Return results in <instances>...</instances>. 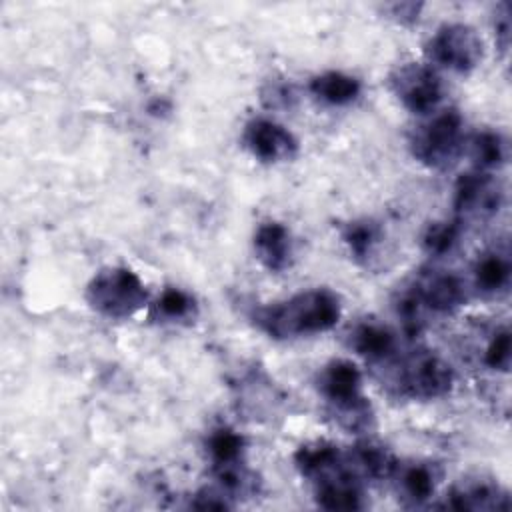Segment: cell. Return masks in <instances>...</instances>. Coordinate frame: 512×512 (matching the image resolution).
<instances>
[{"instance_id": "5bb4252c", "label": "cell", "mask_w": 512, "mask_h": 512, "mask_svg": "<svg viewBox=\"0 0 512 512\" xmlns=\"http://www.w3.org/2000/svg\"><path fill=\"white\" fill-rule=\"evenodd\" d=\"M350 348L374 364H384L398 354V340L386 324L366 320L352 328Z\"/></svg>"}, {"instance_id": "d6986e66", "label": "cell", "mask_w": 512, "mask_h": 512, "mask_svg": "<svg viewBox=\"0 0 512 512\" xmlns=\"http://www.w3.org/2000/svg\"><path fill=\"white\" fill-rule=\"evenodd\" d=\"M474 170L490 172L508 160V140L494 130H480L466 140Z\"/></svg>"}, {"instance_id": "ffe728a7", "label": "cell", "mask_w": 512, "mask_h": 512, "mask_svg": "<svg viewBox=\"0 0 512 512\" xmlns=\"http://www.w3.org/2000/svg\"><path fill=\"white\" fill-rule=\"evenodd\" d=\"M150 314L158 322H186L196 316V300L190 292L176 286H168L152 302Z\"/></svg>"}, {"instance_id": "d4e9b609", "label": "cell", "mask_w": 512, "mask_h": 512, "mask_svg": "<svg viewBox=\"0 0 512 512\" xmlns=\"http://www.w3.org/2000/svg\"><path fill=\"white\" fill-rule=\"evenodd\" d=\"M264 100L268 102V106H274V108H278V106H290V100H294V92H292V88L286 86V84H280V86L274 84V86H270V90L266 92Z\"/></svg>"}, {"instance_id": "ac0fdd59", "label": "cell", "mask_w": 512, "mask_h": 512, "mask_svg": "<svg viewBox=\"0 0 512 512\" xmlns=\"http://www.w3.org/2000/svg\"><path fill=\"white\" fill-rule=\"evenodd\" d=\"M310 92L330 106H346L360 96V82L350 74L330 70L310 80Z\"/></svg>"}, {"instance_id": "44dd1931", "label": "cell", "mask_w": 512, "mask_h": 512, "mask_svg": "<svg viewBox=\"0 0 512 512\" xmlns=\"http://www.w3.org/2000/svg\"><path fill=\"white\" fill-rule=\"evenodd\" d=\"M380 236V226L372 220H354L342 228V240L356 260H368Z\"/></svg>"}, {"instance_id": "6da1fadb", "label": "cell", "mask_w": 512, "mask_h": 512, "mask_svg": "<svg viewBox=\"0 0 512 512\" xmlns=\"http://www.w3.org/2000/svg\"><path fill=\"white\" fill-rule=\"evenodd\" d=\"M342 304L336 292L312 288L282 302L262 306L254 312L256 326L276 340L318 334L334 328L340 320Z\"/></svg>"}, {"instance_id": "9c48e42d", "label": "cell", "mask_w": 512, "mask_h": 512, "mask_svg": "<svg viewBox=\"0 0 512 512\" xmlns=\"http://www.w3.org/2000/svg\"><path fill=\"white\" fill-rule=\"evenodd\" d=\"M502 188L490 172L470 170L454 184V210L460 222L468 218H488L502 206Z\"/></svg>"}, {"instance_id": "4fadbf2b", "label": "cell", "mask_w": 512, "mask_h": 512, "mask_svg": "<svg viewBox=\"0 0 512 512\" xmlns=\"http://www.w3.org/2000/svg\"><path fill=\"white\" fill-rule=\"evenodd\" d=\"M254 250L260 264L270 272H282L292 262L290 230L280 222H262L254 232Z\"/></svg>"}, {"instance_id": "e0dca14e", "label": "cell", "mask_w": 512, "mask_h": 512, "mask_svg": "<svg viewBox=\"0 0 512 512\" xmlns=\"http://www.w3.org/2000/svg\"><path fill=\"white\" fill-rule=\"evenodd\" d=\"M244 450L246 442L242 434L230 426H216L206 438V452L214 472L244 464Z\"/></svg>"}, {"instance_id": "9a60e30c", "label": "cell", "mask_w": 512, "mask_h": 512, "mask_svg": "<svg viewBox=\"0 0 512 512\" xmlns=\"http://www.w3.org/2000/svg\"><path fill=\"white\" fill-rule=\"evenodd\" d=\"M510 258L504 250H488L478 256L472 268L474 288L484 296H498L506 292L510 284Z\"/></svg>"}, {"instance_id": "8fae6325", "label": "cell", "mask_w": 512, "mask_h": 512, "mask_svg": "<svg viewBox=\"0 0 512 512\" xmlns=\"http://www.w3.org/2000/svg\"><path fill=\"white\" fill-rule=\"evenodd\" d=\"M442 508L448 510H468V512H494L508 510V492L492 478L474 476L454 484L444 496Z\"/></svg>"}, {"instance_id": "cb8c5ba5", "label": "cell", "mask_w": 512, "mask_h": 512, "mask_svg": "<svg viewBox=\"0 0 512 512\" xmlns=\"http://www.w3.org/2000/svg\"><path fill=\"white\" fill-rule=\"evenodd\" d=\"M494 32H496L498 46L506 50L510 44V6L508 4H500V10L496 12Z\"/></svg>"}, {"instance_id": "603a6c76", "label": "cell", "mask_w": 512, "mask_h": 512, "mask_svg": "<svg viewBox=\"0 0 512 512\" xmlns=\"http://www.w3.org/2000/svg\"><path fill=\"white\" fill-rule=\"evenodd\" d=\"M512 342L508 328H500L492 334L486 350H484V364L498 372H508L510 356H512Z\"/></svg>"}, {"instance_id": "5b68a950", "label": "cell", "mask_w": 512, "mask_h": 512, "mask_svg": "<svg viewBox=\"0 0 512 512\" xmlns=\"http://www.w3.org/2000/svg\"><path fill=\"white\" fill-rule=\"evenodd\" d=\"M86 302L106 318H128L148 304V290L134 270L106 266L88 282Z\"/></svg>"}, {"instance_id": "7a4b0ae2", "label": "cell", "mask_w": 512, "mask_h": 512, "mask_svg": "<svg viewBox=\"0 0 512 512\" xmlns=\"http://www.w3.org/2000/svg\"><path fill=\"white\" fill-rule=\"evenodd\" d=\"M318 390L328 402L334 420L348 432H364L374 412L362 394V372L352 360H332L318 374Z\"/></svg>"}, {"instance_id": "277c9868", "label": "cell", "mask_w": 512, "mask_h": 512, "mask_svg": "<svg viewBox=\"0 0 512 512\" xmlns=\"http://www.w3.org/2000/svg\"><path fill=\"white\" fill-rule=\"evenodd\" d=\"M408 146L420 164L434 170L450 168L466 150L464 120L460 112L446 108L428 114V118L412 130Z\"/></svg>"}, {"instance_id": "30bf717a", "label": "cell", "mask_w": 512, "mask_h": 512, "mask_svg": "<svg viewBox=\"0 0 512 512\" xmlns=\"http://www.w3.org/2000/svg\"><path fill=\"white\" fill-rule=\"evenodd\" d=\"M242 140L254 158L268 164L292 160L298 152L296 136L270 118H252L244 126Z\"/></svg>"}, {"instance_id": "2e32d148", "label": "cell", "mask_w": 512, "mask_h": 512, "mask_svg": "<svg viewBox=\"0 0 512 512\" xmlns=\"http://www.w3.org/2000/svg\"><path fill=\"white\" fill-rule=\"evenodd\" d=\"M348 460L362 480H386L394 474L398 460L382 444L364 440L348 450Z\"/></svg>"}, {"instance_id": "3957f363", "label": "cell", "mask_w": 512, "mask_h": 512, "mask_svg": "<svg viewBox=\"0 0 512 512\" xmlns=\"http://www.w3.org/2000/svg\"><path fill=\"white\" fill-rule=\"evenodd\" d=\"M388 378L400 396L412 400L442 398L452 390L454 370L438 354L428 350H412L404 356H392L388 362Z\"/></svg>"}, {"instance_id": "52a82bcc", "label": "cell", "mask_w": 512, "mask_h": 512, "mask_svg": "<svg viewBox=\"0 0 512 512\" xmlns=\"http://www.w3.org/2000/svg\"><path fill=\"white\" fill-rule=\"evenodd\" d=\"M390 88L394 96L412 114H432L444 94L440 76L426 64L406 62L390 74Z\"/></svg>"}, {"instance_id": "8992f818", "label": "cell", "mask_w": 512, "mask_h": 512, "mask_svg": "<svg viewBox=\"0 0 512 512\" xmlns=\"http://www.w3.org/2000/svg\"><path fill=\"white\" fill-rule=\"evenodd\" d=\"M426 56L436 66L468 74L484 56V42L480 34L462 22L442 24L426 44Z\"/></svg>"}, {"instance_id": "484cf974", "label": "cell", "mask_w": 512, "mask_h": 512, "mask_svg": "<svg viewBox=\"0 0 512 512\" xmlns=\"http://www.w3.org/2000/svg\"><path fill=\"white\" fill-rule=\"evenodd\" d=\"M422 4H414V2H400V4H392V16L400 22V24H410L418 20Z\"/></svg>"}, {"instance_id": "7c38bea8", "label": "cell", "mask_w": 512, "mask_h": 512, "mask_svg": "<svg viewBox=\"0 0 512 512\" xmlns=\"http://www.w3.org/2000/svg\"><path fill=\"white\" fill-rule=\"evenodd\" d=\"M390 478H394L396 490L404 504L420 506L436 494V488L442 480V470L438 464L428 460H418L410 464L398 462Z\"/></svg>"}, {"instance_id": "7402d4cb", "label": "cell", "mask_w": 512, "mask_h": 512, "mask_svg": "<svg viewBox=\"0 0 512 512\" xmlns=\"http://www.w3.org/2000/svg\"><path fill=\"white\" fill-rule=\"evenodd\" d=\"M460 234H462V222L458 218L432 222L422 236V246L428 254L442 256L458 244Z\"/></svg>"}, {"instance_id": "ba28073f", "label": "cell", "mask_w": 512, "mask_h": 512, "mask_svg": "<svg viewBox=\"0 0 512 512\" xmlns=\"http://www.w3.org/2000/svg\"><path fill=\"white\" fill-rule=\"evenodd\" d=\"M408 292L424 312L436 314H450L458 310L468 298L466 282L458 274L438 268L420 272Z\"/></svg>"}]
</instances>
